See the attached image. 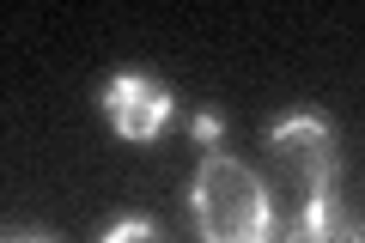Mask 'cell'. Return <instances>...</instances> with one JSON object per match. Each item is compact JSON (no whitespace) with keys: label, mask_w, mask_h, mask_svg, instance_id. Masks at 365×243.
Instances as JSON below:
<instances>
[{"label":"cell","mask_w":365,"mask_h":243,"mask_svg":"<svg viewBox=\"0 0 365 243\" xmlns=\"http://www.w3.org/2000/svg\"><path fill=\"white\" fill-rule=\"evenodd\" d=\"M189 207H195L201 243H274V201L262 189V177L232 152L201 158Z\"/></svg>","instance_id":"6da1fadb"},{"label":"cell","mask_w":365,"mask_h":243,"mask_svg":"<svg viewBox=\"0 0 365 243\" xmlns=\"http://www.w3.org/2000/svg\"><path fill=\"white\" fill-rule=\"evenodd\" d=\"M274 165L304 201H323L335 195V170H341V152H335V128H329L323 115H287L280 128H274Z\"/></svg>","instance_id":"7a4b0ae2"},{"label":"cell","mask_w":365,"mask_h":243,"mask_svg":"<svg viewBox=\"0 0 365 243\" xmlns=\"http://www.w3.org/2000/svg\"><path fill=\"white\" fill-rule=\"evenodd\" d=\"M104 110H110V122H116V134L122 140H158V128H165V115L177 110V98H170L165 86H153V79H140V73H116L104 86Z\"/></svg>","instance_id":"3957f363"},{"label":"cell","mask_w":365,"mask_h":243,"mask_svg":"<svg viewBox=\"0 0 365 243\" xmlns=\"http://www.w3.org/2000/svg\"><path fill=\"white\" fill-rule=\"evenodd\" d=\"M287 243H365V225H353L347 207H341L335 195H323V201H304L299 207Z\"/></svg>","instance_id":"277c9868"},{"label":"cell","mask_w":365,"mask_h":243,"mask_svg":"<svg viewBox=\"0 0 365 243\" xmlns=\"http://www.w3.org/2000/svg\"><path fill=\"white\" fill-rule=\"evenodd\" d=\"M104 243H165V237H158V225H146V219H122V225L104 231Z\"/></svg>","instance_id":"5b68a950"},{"label":"cell","mask_w":365,"mask_h":243,"mask_svg":"<svg viewBox=\"0 0 365 243\" xmlns=\"http://www.w3.org/2000/svg\"><path fill=\"white\" fill-rule=\"evenodd\" d=\"M195 140H220V115H195Z\"/></svg>","instance_id":"8992f818"},{"label":"cell","mask_w":365,"mask_h":243,"mask_svg":"<svg viewBox=\"0 0 365 243\" xmlns=\"http://www.w3.org/2000/svg\"><path fill=\"white\" fill-rule=\"evenodd\" d=\"M19 243H49V237H19Z\"/></svg>","instance_id":"52a82bcc"}]
</instances>
